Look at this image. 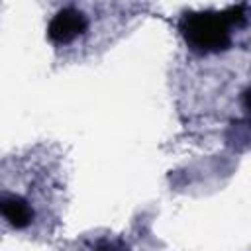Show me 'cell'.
I'll use <instances>...</instances> for the list:
<instances>
[{"instance_id": "obj_3", "label": "cell", "mask_w": 251, "mask_h": 251, "mask_svg": "<svg viewBox=\"0 0 251 251\" xmlns=\"http://www.w3.org/2000/svg\"><path fill=\"white\" fill-rule=\"evenodd\" d=\"M0 216L14 227H27L33 222V206L31 202L14 192L0 194Z\"/></svg>"}, {"instance_id": "obj_1", "label": "cell", "mask_w": 251, "mask_h": 251, "mask_svg": "<svg viewBox=\"0 0 251 251\" xmlns=\"http://www.w3.org/2000/svg\"><path fill=\"white\" fill-rule=\"evenodd\" d=\"M231 14L233 10L229 14L202 12L186 16L180 27L186 43L202 53H216L226 49L231 43V27L235 22V16Z\"/></svg>"}, {"instance_id": "obj_2", "label": "cell", "mask_w": 251, "mask_h": 251, "mask_svg": "<svg viewBox=\"0 0 251 251\" xmlns=\"http://www.w3.org/2000/svg\"><path fill=\"white\" fill-rule=\"evenodd\" d=\"M86 31H88V18L76 6H65L63 10H59L49 22V29H47L49 39L59 47L73 45Z\"/></svg>"}]
</instances>
